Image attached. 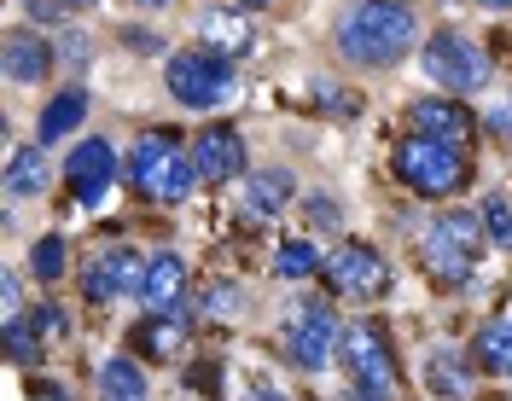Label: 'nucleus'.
I'll list each match as a JSON object with an SVG mask.
<instances>
[{
  "instance_id": "nucleus-1",
  "label": "nucleus",
  "mask_w": 512,
  "mask_h": 401,
  "mask_svg": "<svg viewBox=\"0 0 512 401\" xmlns=\"http://www.w3.org/2000/svg\"><path fill=\"white\" fill-rule=\"evenodd\" d=\"M408 47H414V12L402 0H355L338 18V53L350 64L384 70V64L408 59Z\"/></svg>"
},
{
  "instance_id": "nucleus-2",
  "label": "nucleus",
  "mask_w": 512,
  "mask_h": 401,
  "mask_svg": "<svg viewBox=\"0 0 512 401\" xmlns=\"http://www.w3.org/2000/svg\"><path fill=\"white\" fill-rule=\"evenodd\" d=\"M128 181L140 186L152 204H181L198 181V169H192V152H181V140L175 134H140L134 140V152H128Z\"/></svg>"
},
{
  "instance_id": "nucleus-3",
  "label": "nucleus",
  "mask_w": 512,
  "mask_h": 401,
  "mask_svg": "<svg viewBox=\"0 0 512 401\" xmlns=\"http://www.w3.org/2000/svg\"><path fill=\"white\" fill-rule=\"evenodd\" d=\"M478 239H483V216H466V210L437 216L419 233V262H425V274L437 279V285H466V279H472Z\"/></svg>"
},
{
  "instance_id": "nucleus-4",
  "label": "nucleus",
  "mask_w": 512,
  "mask_h": 401,
  "mask_svg": "<svg viewBox=\"0 0 512 401\" xmlns=\"http://www.w3.org/2000/svg\"><path fill=\"white\" fill-rule=\"evenodd\" d=\"M396 175L414 186L419 198H448L466 181V146H448V140H431V134H408L396 146Z\"/></svg>"
},
{
  "instance_id": "nucleus-5",
  "label": "nucleus",
  "mask_w": 512,
  "mask_h": 401,
  "mask_svg": "<svg viewBox=\"0 0 512 401\" xmlns=\"http://www.w3.org/2000/svg\"><path fill=\"white\" fill-rule=\"evenodd\" d=\"M338 355H344V367H350V378H355V396L361 401H390V390H396V361H390L384 326H373V320L344 326Z\"/></svg>"
},
{
  "instance_id": "nucleus-6",
  "label": "nucleus",
  "mask_w": 512,
  "mask_h": 401,
  "mask_svg": "<svg viewBox=\"0 0 512 401\" xmlns=\"http://www.w3.org/2000/svg\"><path fill=\"white\" fill-rule=\"evenodd\" d=\"M169 93L187 111H216L233 93V70H227L222 53H175L169 59Z\"/></svg>"
},
{
  "instance_id": "nucleus-7",
  "label": "nucleus",
  "mask_w": 512,
  "mask_h": 401,
  "mask_svg": "<svg viewBox=\"0 0 512 401\" xmlns=\"http://www.w3.org/2000/svg\"><path fill=\"white\" fill-rule=\"evenodd\" d=\"M320 279L338 291V297H355V303H373L390 291V268H384V256L373 245H338L326 262H320Z\"/></svg>"
},
{
  "instance_id": "nucleus-8",
  "label": "nucleus",
  "mask_w": 512,
  "mask_h": 401,
  "mask_svg": "<svg viewBox=\"0 0 512 401\" xmlns=\"http://www.w3.org/2000/svg\"><path fill=\"white\" fill-rule=\"evenodd\" d=\"M425 70L443 82L448 93H478L489 82V59H483V47H472L466 35H431V47H425Z\"/></svg>"
},
{
  "instance_id": "nucleus-9",
  "label": "nucleus",
  "mask_w": 512,
  "mask_h": 401,
  "mask_svg": "<svg viewBox=\"0 0 512 401\" xmlns=\"http://www.w3.org/2000/svg\"><path fill=\"white\" fill-rule=\"evenodd\" d=\"M338 338H344V326H338V314L326 309V303H303V309L291 314V326H286L291 361H297V367H309V372L326 367V355L338 349Z\"/></svg>"
},
{
  "instance_id": "nucleus-10",
  "label": "nucleus",
  "mask_w": 512,
  "mask_h": 401,
  "mask_svg": "<svg viewBox=\"0 0 512 401\" xmlns=\"http://www.w3.org/2000/svg\"><path fill=\"white\" fill-rule=\"evenodd\" d=\"M82 291L94 297V303H111V297H140L146 291V256H134V250H105L88 262V274H82Z\"/></svg>"
},
{
  "instance_id": "nucleus-11",
  "label": "nucleus",
  "mask_w": 512,
  "mask_h": 401,
  "mask_svg": "<svg viewBox=\"0 0 512 401\" xmlns=\"http://www.w3.org/2000/svg\"><path fill=\"white\" fill-rule=\"evenodd\" d=\"M192 169H198V181H210V186L239 181L245 175V140L233 128H204L192 140Z\"/></svg>"
},
{
  "instance_id": "nucleus-12",
  "label": "nucleus",
  "mask_w": 512,
  "mask_h": 401,
  "mask_svg": "<svg viewBox=\"0 0 512 401\" xmlns=\"http://www.w3.org/2000/svg\"><path fill=\"white\" fill-rule=\"evenodd\" d=\"M64 175H70L76 204H88V210H94L99 198H105V186H111V175H117V157H111L105 140H82V146L70 152V163H64Z\"/></svg>"
},
{
  "instance_id": "nucleus-13",
  "label": "nucleus",
  "mask_w": 512,
  "mask_h": 401,
  "mask_svg": "<svg viewBox=\"0 0 512 401\" xmlns=\"http://www.w3.org/2000/svg\"><path fill=\"white\" fill-rule=\"evenodd\" d=\"M181 297H187V268H181L175 250H163V256L146 262V291H140V303H146L152 314H187Z\"/></svg>"
},
{
  "instance_id": "nucleus-14",
  "label": "nucleus",
  "mask_w": 512,
  "mask_h": 401,
  "mask_svg": "<svg viewBox=\"0 0 512 401\" xmlns=\"http://www.w3.org/2000/svg\"><path fill=\"white\" fill-rule=\"evenodd\" d=\"M414 134H431V140H448V146H466L472 111H466L460 99H419L414 105Z\"/></svg>"
},
{
  "instance_id": "nucleus-15",
  "label": "nucleus",
  "mask_w": 512,
  "mask_h": 401,
  "mask_svg": "<svg viewBox=\"0 0 512 401\" xmlns=\"http://www.w3.org/2000/svg\"><path fill=\"white\" fill-rule=\"evenodd\" d=\"M198 35H204V47L210 53H222V59H239V53H251V18L245 12H227V6H216V12H204V24H198Z\"/></svg>"
},
{
  "instance_id": "nucleus-16",
  "label": "nucleus",
  "mask_w": 512,
  "mask_h": 401,
  "mask_svg": "<svg viewBox=\"0 0 512 401\" xmlns=\"http://www.w3.org/2000/svg\"><path fill=\"white\" fill-rule=\"evenodd\" d=\"M53 59H59V53H53L41 35H30V30L6 35V76H12V82H41V76L53 70Z\"/></svg>"
},
{
  "instance_id": "nucleus-17",
  "label": "nucleus",
  "mask_w": 512,
  "mask_h": 401,
  "mask_svg": "<svg viewBox=\"0 0 512 401\" xmlns=\"http://www.w3.org/2000/svg\"><path fill=\"white\" fill-rule=\"evenodd\" d=\"M291 198V175L286 169H262V175H251V186H245V210H251L256 221L280 216Z\"/></svg>"
},
{
  "instance_id": "nucleus-18",
  "label": "nucleus",
  "mask_w": 512,
  "mask_h": 401,
  "mask_svg": "<svg viewBox=\"0 0 512 401\" xmlns=\"http://www.w3.org/2000/svg\"><path fill=\"white\" fill-rule=\"evenodd\" d=\"M47 186V146H24L6 157V192L12 198H35Z\"/></svg>"
},
{
  "instance_id": "nucleus-19",
  "label": "nucleus",
  "mask_w": 512,
  "mask_h": 401,
  "mask_svg": "<svg viewBox=\"0 0 512 401\" xmlns=\"http://www.w3.org/2000/svg\"><path fill=\"white\" fill-rule=\"evenodd\" d=\"M425 384H431V396L443 401H460L472 390V378H466V361H460V349H437L431 361H425Z\"/></svg>"
},
{
  "instance_id": "nucleus-20",
  "label": "nucleus",
  "mask_w": 512,
  "mask_h": 401,
  "mask_svg": "<svg viewBox=\"0 0 512 401\" xmlns=\"http://www.w3.org/2000/svg\"><path fill=\"white\" fill-rule=\"evenodd\" d=\"M82 117H88V93H82V88L53 93V105L41 111V146H47V140H64V134L82 123Z\"/></svg>"
},
{
  "instance_id": "nucleus-21",
  "label": "nucleus",
  "mask_w": 512,
  "mask_h": 401,
  "mask_svg": "<svg viewBox=\"0 0 512 401\" xmlns=\"http://www.w3.org/2000/svg\"><path fill=\"white\" fill-rule=\"evenodd\" d=\"M99 401H146V372L134 361H105L99 367Z\"/></svg>"
},
{
  "instance_id": "nucleus-22",
  "label": "nucleus",
  "mask_w": 512,
  "mask_h": 401,
  "mask_svg": "<svg viewBox=\"0 0 512 401\" xmlns=\"http://www.w3.org/2000/svg\"><path fill=\"white\" fill-rule=\"evenodd\" d=\"M181 338H187V314H158V320H146L140 349H146V355H158V361H169V355L181 349Z\"/></svg>"
},
{
  "instance_id": "nucleus-23",
  "label": "nucleus",
  "mask_w": 512,
  "mask_h": 401,
  "mask_svg": "<svg viewBox=\"0 0 512 401\" xmlns=\"http://www.w3.org/2000/svg\"><path fill=\"white\" fill-rule=\"evenodd\" d=\"M478 361L489 372H512V320H489L478 332Z\"/></svg>"
},
{
  "instance_id": "nucleus-24",
  "label": "nucleus",
  "mask_w": 512,
  "mask_h": 401,
  "mask_svg": "<svg viewBox=\"0 0 512 401\" xmlns=\"http://www.w3.org/2000/svg\"><path fill=\"white\" fill-rule=\"evenodd\" d=\"M41 326L35 320H18V314H6V349H12V361H24V367H35L41 361Z\"/></svg>"
},
{
  "instance_id": "nucleus-25",
  "label": "nucleus",
  "mask_w": 512,
  "mask_h": 401,
  "mask_svg": "<svg viewBox=\"0 0 512 401\" xmlns=\"http://www.w3.org/2000/svg\"><path fill=\"white\" fill-rule=\"evenodd\" d=\"M274 268H280V279H303V274H315V268H320V250L303 245V239H291V245H280Z\"/></svg>"
},
{
  "instance_id": "nucleus-26",
  "label": "nucleus",
  "mask_w": 512,
  "mask_h": 401,
  "mask_svg": "<svg viewBox=\"0 0 512 401\" xmlns=\"http://www.w3.org/2000/svg\"><path fill=\"white\" fill-rule=\"evenodd\" d=\"M483 227H489V239L501 250H512V204L507 198H489V204H483Z\"/></svg>"
},
{
  "instance_id": "nucleus-27",
  "label": "nucleus",
  "mask_w": 512,
  "mask_h": 401,
  "mask_svg": "<svg viewBox=\"0 0 512 401\" xmlns=\"http://www.w3.org/2000/svg\"><path fill=\"white\" fill-rule=\"evenodd\" d=\"M30 268H35L41 279H59V274H64V239H53V233H47V239L30 250Z\"/></svg>"
},
{
  "instance_id": "nucleus-28",
  "label": "nucleus",
  "mask_w": 512,
  "mask_h": 401,
  "mask_svg": "<svg viewBox=\"0 0 512 401\" xmlns=\"http://www.w3.org/2000/svg\"><path fill=\"white\" fill-rule=\"evenodd\" d=\"M59 59H64V64H76V70H82V64L94 59V41H88V35H82V30H70V35H64V41H59Z\"/></svg>"
},
{
  "instance_id": "nucleus-29",
  "label": "nucleus",
  "mask_w": 512,
  "mask_h": 401,
  "mask_svg": "<svg viewBox=\"0 0 512 401\" xmlns=\"http://www.w3.org/2000/svg\"><path fill=\"white\" fill-rule=\"evenodd\" d=\"M309 221H315V227H338V204L315 198V204H309Z\"/></svg>"
},
{
  "instance_id": "nucleus-30",
  "label": "nucleus",
  "mask_w": 512,
  "mask_h": 401,
  "mask_svg": "<svg viewBox=\"0 0 512 401\" xmlns=\"http://www.w3.org/2000/svg\"><path fill=\"white\" fill-rule=\"evenodd\" d=\"M128 47H134V53H163V41L152 30H128Z\"/></svg>"
},
{
  "instance_id": "nucleus-31",
  "label": "nucleus",
  "mask_w": 512,
  "mask_h": 401,
  "mask_svg": "<svg viewBox=\"0 0 512 401\" xmlns=\"http://www.w3.org/2000/svg\"><path fill=\"white\" fill-rule=\"evenodd\" d=\"M30 320L41 326V332H59V320H64V314H59V309H35Z\"/></svg>"
},
{
  "instance_id": "nucleus-32",
  "label": "nucleus",
  "mask_w": 512,
  "mask_h": 401,
  "mask_svg": "<svg viewBox=\"0 0 512 401\" xmlns=\"http://www.w3.org/2000/svg\"><path fill=\"white\" fill-rule=\"evenodd\" d=\"M64 12H82V6H94V0H59Z\"/></svg>"
},
{
  "instance_id": "nucleus-33",
  "label": "nucleus",
  "mask_w": 512,
  "mask_h": 401,
  "mask_svg": "<svg viewBox=\"0 0 512 401\" xmlns=\"http://www.w3.org/2000/svg\"><path fill=\"white\" fill-rule=\"evenodd\" d=\"M483 6H495V12H507V6H512V0H483Z\"/></svg>"
},
{
  "instance_id": "nucleus-34",
  "label": "nucleus",
  "mask_w": 512,
  "mask_h": 401,
  "mask_svg": "<svg viewBox=\"0 0 512 401\" xmlns=\"http://www.w3.org/2000/svg\"><path fill=\"white\" fill-rule=\"evenodd\" d=\"M256 401H280V396H268V390H256Z\"/></svg>"
},
{
  "instance_id": "nucleus-35",
  "label": "nucleus",
  "mask_w": 512,
  "mask_h": 401,
  "mask_svg": "<svg viewBox=\"0 0 512 401\" xmlns=\"http://www.w3.org/2000/svg\"><path fill=\"white\" fill-rule=\"evenodd\" d=\"M140 6H169V0H140Z\"/></svg>"
},
{
  "instance_id": "nucleus-36",
  "label": "nucleus",
  "mask_w": 512,
  "mask_h": 401,
  "mask_svg": "<svg viewBox=\"0 0 512 401\" xmlns=\"http://www.w3.org/2000/svg\"><path fill=\"white\" fill-rule=\"evenodd\" d=\"M245 6H251V12H256V6H268V0H245Z\"/></svg>"
}]
</instances>
